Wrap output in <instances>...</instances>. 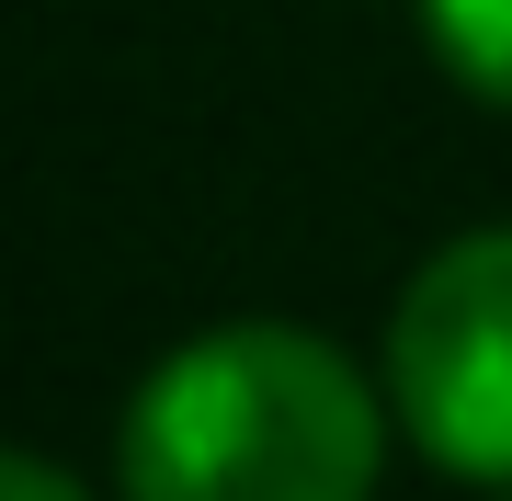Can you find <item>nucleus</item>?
<instances>
[{
  "label": "nucleus",
  "mask_w": 512,
  "mask_h": 501,
  "mask_svg": "<svg viewBox=\"0 0 512 501\" xmlns=\"http://www.w3.org/2000/svg\"><path fill=\"white\" fill-rule=\"evenodd\" d=\"M387 399L410 445L478 490H512V228L444 240L387 319Z\"/></svg>",
  "instance_id": "nucleus-2"
},
{
  "label": "nucleus",
  "mask_w": 512,
  "mask_h": 501,
  "mask_svg": "<svg viewBox=\"0 0 512 501\" xmlns=\"http://www.w3.org/2000/svg\"><path fill=\"white\" fill-rule=\"evenodd\" d=\"M114 479L126 501H376V399L319 331L239 319L148 365Z\"/></svg>",
  "instance_id": "nucleus-1"
},
{
  "label": "nucleus",
  "mask_w": 512,
  "mask_h": 501,
  "mask_svg": "<svg viewBox=\"0 0 512 501\" xmlns=\"http://www.w3.org/2000/svg\"><path fill=\"white\" fill-rule=\"evenodd\" d=\"M501 501H512V490H501Z\"/></svg>",
  "instance_id": "nucleus-5"
},
{
  "label": "nucleus",
  "mask_w": 512,
  "mask_h": 501,
  "mask_svg": "<svg viewBox=\"0 0 512 501\" xmlns=\"http://www.w3.org/2000/svg\"><path fill=\"white\" fill-rule=\"evenodd\" d=\"M421 35L490 114H512V0H421Z\"/></svg>",
  "instance_id": "nucleus-3"
},
{
  "label": "nucleus",
  "mask_w": 512,
  "mask_h": 501,
  "mask_svg": "<svg viewBox=\"0 0 512 501\" xmlns=\"http://www.w3.org/2000/svg\"><path fill=\"white\" fill-rule=\"evenodd\" d=\"M0 501H80V479L57 456H12V467H0Z\"/></svg>",
  "instance_id": "nucleus-4"
}]
</instances>
